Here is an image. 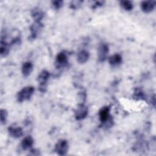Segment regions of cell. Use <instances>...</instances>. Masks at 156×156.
<instances>
[{
	"mask_svg": "<svg viewBox=\"0 0 156 156\" xmlns=\"http://www.w3.org/2000/svg\"><path fill=\"white\" fill-rule=\"evenodd\" d=\"M120 4L124 9H125L126 10H127V11L132 10L133 8V4L131 1H121L120 2Z\"/></svg>",
	"mask_w": 156,
	"mask_h": 156,
	"instance_id": "cell-16",
	"label": "cell"
},
{
	"mask_svg": "<svg viewBox=\"0 0 156 156\" xmlns=\"http://www.w3.org/2000/svg\"><path fill=\"white\" fill-rule=\"evenodd\" d=\"M68 148V143L67 141L65 140H59L55 144V151L58 155H63L66 154Z\"/></svg>",
	"mask_w": 156,
	"mask_h": 156,
	"instance_id": "cell-3",
	"label": "cell"
},
{
	"mask_svg": "<svg viewBox=\"0 0 156 156\" xmlns=\"http://www.w3.org/2000/svg\"><path fill=\"white\" fill-rule=\"evenodd\" d=\"M9 46L8 44L5 43V41H3L1 40V47H0V52H1V55L2 56H5L6 55L8 54L9 52Z\"/></svg>",
	"mask_w": 156,
	"mask_h": 156,
	"instance_id": "cell-15",
	"label": "cell"
},
{
	"mask_svg": "<svg viewBox=\"0 0 156 156\" xmlns=\"http://www.w3.org/2000/svg\"><path fill=\"white\" fill-rule=\"evenodd\" d=\"M109 63L112 66H116L119 65L122 61V57L119 54H115L109 57Z\"/></svg>",
	"mask_w": 156,
	"mask_h": 156,
	"instance_id": "cell-13",
	"label": "cell"
},
{
	"mask_svg": "<svg viewBox=\"0 0 156 156\" xmlns=\"http://www.w3.org/2000/svg\"><path fill=\"white\" fill-rule=\"evenodd\" d=\"M34 144V140L30 136L25 137L21 142V147L23 149L27 150L30 149Z\"/></svg>",
	"mask_w": 156,
	"mask_h": 156,
	"instance_id": "cell-10",
	"label": "cell"
},
{
	"mask_svg": "<svg viewBox=\"0 0 156 156\" xmlns=\"http://www.w3.org/2000/svg\"><path fill=\"white\" fill-rule=\"evenodd\" d=\"M108 52V47L106 44H102L98 49V58L99 61L104 62L106 58Z\"/></svg>",
	"mask_w": 156,
	"mask_h": 156,
	"instance_id": "cell-6",
	"label": "cell"
},
{
	"mask_svg": "<svg viewBox=\"0 0 156 156\" xmlns=\"http://www.w3.org/2000/svg\"><path fill=\"white\" fill-rule=\"evenodd\" d=\"M88 58H89V53L88 51L85 50L80 51L77 55V61L80 63H85L88 60Z\"/></svg>",
	"mask_w": 156,
	"mask_h": 156,
	"instance_id": "cell-11",
	"label": "cell"
},
{
	"mask_svg": "<svg viewBox=\"0 0 156 156\" xmlns=\"http://www.w3.org/2000/svg\"><path fill=\"white\" fill-rule=\"evenodd\" d=\"M82 2V1H72L71 3V5L72 6L73 8H77L79 7V5H81V3Z\"/></svg>",
	"mask_w": 156,
	"mask_h": 156,
	"instance_id": "cell-19",
	"label": "cell"
},
{
	"mask_svg": "<svg viewBox=\"0 0 156 156\" xmlns=\"http://www.w3.org/2000/svg\"><path fill=\"white\" fill-rule=\"evenodd\" d=\"M7 116V113L5 110L1 109V122L2 124H4L5 122L6 118Z\"/></svg>",
	"mask_w": 156,
	"mask_h": 156,
	"instance_id": "cell-17",
	"label": "cell"
},
{
	"mask_svg": "<svg viewBox=\"0 0 156 156\" xmlns=\"http://www.w3.org/2000/svg\"><path fill=\"white\" fill-rule=\"evenodd\" d=\"M49 77V73L46 70L41 71L38 77V80L40 82L39 89L41 91L44 92L46 88L47 80Z\"/></svg>",
	"mask_w": 156,
	"mask_h": 156,
	"instance_id": "cell-2",
	"label": "cell"
},
{
	"mask_svg": "<svg viewBox=\"0 0 156 156\" xmlns=\"http://www.w3.org/2000/svg\"><path fill=\"white\" fill-rule=\"evenodd\" d=\"M41 24L40 23V21H36L30 27V30L32 33V35L34 37V38L37 35V34L39 30L41 29Z\"/></svg>",
	"mask_w": 156,
	"mask_h": 156,
	"instance_id": "cell-14",
	"label": "cell"
},
{
	"mask_svg": "<svg viewBox=\"0 0 156 156\" xmlns=\"http://www.w3.org/2000/svg\"><path fill=\"white\" fill-rule=\"evenodd\" d=\"M88 108L84 104H79L75 111V117L76 119L80 120L85 118L88 114Z\"/></svg>",
	"mask_w": 156,
	"mask_h": 156,
	"instance_id": "cell-4",
	"label": "cell"
},
{
	"mask_svg": "<svg viewBox=\"0 0 156 156\" xmlns=\"http://www.w3.org/2000/svg\"><path fill=\"white\" fill-rule=\"evenodd\" d=\"M9 132L10 135L15 138H19L23 135V130L20 127L11 126L9 128Z\"/></svg>",
	"mask_w": 156,
	"mask_h": 156,
	"instance_id": "cell-12",
	"label": "cell"
},
{
	"mask_svg": "<svg viewBox=\"0 0 156 156\" xmlns=\"http://www.w3.org/2000/svg\"><path fill=\"white\" fill-rule=\"evenodd\" d=\"M67 62V56L65 53L60 52L57 55L55 61V66L57 68H60L65 66Z\"/></svg>",
	"mask_w": 156,
	"mask_h": 156,
	"instance_id": "cell-5",
	"label": "cell"
},
{
	"mask_svg": "<svg viewBox=\"0 0 156 156\" xmlns=\"http://www.w3.org/2000/svg\"><path fill=\"white\" fill-rule=\"evenodd\" d=\"M155 1H143L141 3V8L142 10L146 13H149L152 11L155 7Z\"/></svg>",
	"mask_w": 156,
	"mask_h": 156,
	"instance_id": "cell-7",
	"label": "cell"
},
{
	"mask_svg": "<svg viewBox=\"0 0 156 156\" xmlns=\"http://www.w3.org/2000/svg\"><path fill=\"white\" fill-rule=\"evenodd\" d=\"M34 92V88L32 87H26L23 88L17 94V99L21 102L30 98Z\"/></svg>",
	"mask_w": 156,
	"mask_h": 156,
	"instance_id": "cell-1",
	"label": "cell"
},
{
	"mask_svg": "<svg viewBox=\"0 0 156 156\" xmlns=\"http://www.w3.org/2000/svg\"><path fill=\"white\" fill-rule=\"evenodd\" d=\"M52 5L55 9H59L60 7H62L63 1H54L52 2Z\"/></svg>",
	"mask_w": 156,
	"mask_h": 156,
	"instance_id": "cell-18",
	"label": "cell"
},
{
	"mask_svg": "<svg viewBox=\"0 0 156 156\" xmlns=\"http://www.w3.org/2000/svg\"><path fill=\"white\" fill-rule=\"evenodd\" d=\"M32 69H33V65L32 63L29 62H25L22 66V73L24 76L27 77L29 75H30V74L32 71Z\"/></svg>",
	"mask_w": 156,
	"mask_h": 156,
	"instance_id": "cell-9",
	"label": "cell"
},
{
	"mask_svg": "<svg viewBox=\"0 0 156 156\" xmlns=\"http://www.w3.org/2000/svg\"><path fill=\"white\" fill-rule=\"evenodd\" d=\"M109 112H110V109L108 107H104L100 110L99 112V119L102 122H106L107 121L110 120Z\"/></svg>",
	"mask_w": 156,
	"mask_h": 156,
	"instance_id": "cell-8",
	"label": "cell"
}]
</instances>
